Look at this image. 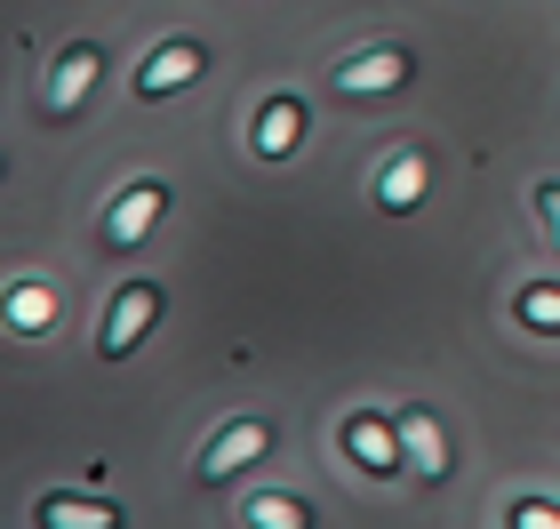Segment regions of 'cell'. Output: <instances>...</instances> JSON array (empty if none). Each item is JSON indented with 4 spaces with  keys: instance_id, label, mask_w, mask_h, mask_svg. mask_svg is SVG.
Listing matches in <instances>:
<instances>
[{
    "instance_id": "obj_1",
    "label": "cell",
    "mask_w": 560,
    "mask_h": 529,
    "mask_svg": "<svg viewBox=\"0 0 560 529\" xmlns=\"http://www.w3.org/2000/svg\"><path fill=\"white\" fill-rule=\"evenodd\" d=\"M96 72H105V48L96 41H72L57 65H48V81H40V105H48V120H72L89 105V89H96Z\"/></svg>"
},
{
    "instance_id": "obj_2",
    "label": "cell",
    "mask_w": 560,
    "mask_h": 529,
    "mask_svg": "<svg viewBox=\"0 0 560 529\" xmlns=\"http://www.w3.org/2000/svg\"><path fill=\"white\" fill-rule=\"evenodd\" d=\"M265 449H272V425H265V417H233L209 449H200V465H192V473H200V482H233V473H248V465L265 458Z\"/></svg>"
},
{
    "instance_id": "obj_3",
    "label": "cell",
    "mask_w": 560,
    "mask_h": 529,
    "mask_svg": "<svg viewBox=\"0 0 560 529\" xmlns=\"http://www.w3.org/2000/svg\"><path fill=\"white\" fill-rule=\"evenodd\" d=\"M200 72H209V48H200V41H161V48L137 65V96H144V105H161V96L192 89Z\"/></svg>"
},
{
    "instance_id": "obj_4",
    "label": "cell",
    "mask_w": 560,
    "mask_h": 529,
    "mask_svg": "<svg viewBox=\"0 0 560 529\" xmlns=\"http://www.w3.org/2000/svg\"><path fill=\"white\" fill-rule=\"evenodd\" d=\"M400 89H409V48H361V57L337 65V96L376 105V96H400Z\"/></svg>"
},
{
    "instance_id": "obj_5",
    "label": "cell",
    "mask_w": 560,
    "mask_h": 529,
    "mask_svg": "<svg viewBox=\"0 0 560 529\" xmlns=\"http://www.w3.org/2000/svg\"><path fill=\"white\" fill-rule=\"evenodd\" d=\"M152 321H161V281H129L113 297V313H105V330H96V353H137V337L152 330Z\"/></svg>"
},
{
    "instance_id": "obj_6",
    "label": "cell",
    "mask_w": 560,
    "mask_h": 529,
    "mask_svg": "<svg viewBox=\"0 0 560 529\" xmlns=\"http://www.w3.org/2000/svg\"><path fill=\"white\" fill-rule=\"evenodd\" d=\"M161 209H168V185H161V176H137V185L105 209V241H113V249H137V241L152 233V217H161Z\"/></svg>"
},
{
    "instance_id": "obj_7",
    "label": "cell",
    "mask_w": 560,
    "mask_h": 529,
    "mask_svg": "<svg viewBox=\"0 0 560 529\" xmlns=\"http://www.w3.org/2000/svg\"><path fill=\"white\" fill-rule=\"evenodd\" d=\"M345 458L369 465V473H400L409 449H400V425L393 417H345Z\"/></svg>"
},
{
    "instance_id": "obj_8",
    "label": "cell",
    "mask_w": 560,
    "mask_h": 529,
    "mask_svg": "<svg viewBox=\"0 0 560 529\" xmlns=\"http://www.w3.org/2000/svg\"><path fill=\"white\" fill-rule=\"evenodd\" d=\"M424 185H432V161H424V153H393L385 176H376V209H385V217H409L417 200H424Z\"/></svg>"
},
{
    "instance_id": "obj_9",
    "label": "cell",
    "mask_w": 560,
    "mask_h": 529,
    "mask_svg": "<svg viewBox=\"0 0 560 529\" xmlns=\"http://www.w3.org/2000/svg\"><path fill=\"white\" fill-rule=\"evenodd\" d=\"M400 449H409V473H424V482H441L448 473V441H441V425H432V410H400Z\"/></svg>"
},
{
    "instance_id": "obj_10",
    "label": "cell",
    "mask_w": 560,
    "mask_h": 529,
    "mask_svg": "<svg viewBox=\"0 0 560 529\" xmlns=\"http://www.w3.org/2000/svg\"><path fill=\"white\" fill-rule=\"evenodd\" d=\"M33 521L40 529H120V506H105V497H40Z\"/></svg>"
},
{
    "instance_id": "obj_11",
    "label": "cell",
    "mask_w": 560,
    "mask_h": 529,
    "mask_svg": "<svg viewBox=\"0 0 560 529\" xmlns=\"http://www.w3.org/2000/svg\"><path fill=\"white\" fill-rule=\"evenodd\" d=\"M296 137H304V105H296V96H272V105L257 113V153L265 161H289Z\"/></svg>"
},
{
    "instance_id": "obj_12",
    "label": "cell",
    "mask_w": 560,
    "mask_h": 529,
    "mask_svg": "<svg viewBox=\"0 0 560 529\" xmlns=\"http://www.w3.org/2000/svg\"><path fill=\"white\" fill-rule=\"evenodd\" d=\"M48 321H57V289L48 281H9V330H48Z\"/></svg>"
},
{
    "instance_id": "obj_13",
    "label": "cell",
    "mask_w": 560,
    "mask_h": 529,
    "mask_svg": "<svg viewBox=\"0 0 560 529\" xmlns=\"http://www.w3.org/2000/svg\"><path fill=\"white\" fill-rule=\"evenodd\" d=\"M241 521H248V529H313V514H304L296 497H272V490H257V497H248V506H241Z\"/></svg>"
},
{
    "instance_id": "obj_14",
    "label": "cell",
    "mask_w": 560,
    "mask_h": 529,
    "mask_svg": "<svg viewBox=\"0 0 560 529\" xmlns=\"http://www.w3.org/2000/svg\"><path fill=\"white\" fill-rule=\"evenodd\" d=\"M528 330H560V289H521V306H513Z\"/></svg>"
},
{
    "instance_id": "obj_15",
    "label": "cell",
    "mask_w": 560,
    "mask_h": 529,
    "mask_svg": "<svg viewBox=\"0 0 560 529\" xmlns=\"http://www.w3.org/2000/svg\"><path fill=\"white\" fill-rule=\"evenodd\" d=\"M537 217H545V241L560 249V185H537Z\"/></svg>"
},
{
    "instance_id": "obj_16",
    "label": "cell",
    "mask_w": 560,
    "mask_h": 529,
    "mask_svg": "<svg viewBox=\"0 0 560 529\" xmlns=\"http://www.w3.org/2000/svg\"><path fill=\"white\" fill-rule=\"evenodd\" d=\"M513 521H521V529H560V514H552V506H537V497H528V506H521Z\"/></svg>"
}]
</instances>
